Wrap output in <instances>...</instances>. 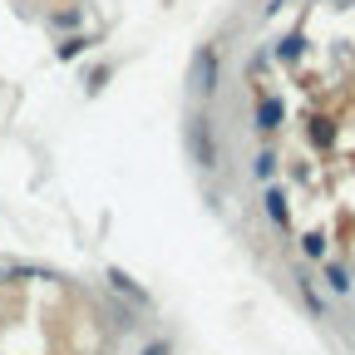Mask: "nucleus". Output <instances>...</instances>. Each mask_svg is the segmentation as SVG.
<instances>
[{"instance_id": "1", "label": "nucleus", "mask_w": 355, "mask_h": 355, "mask_svg": "<svg viewBox=\"0 0 355 355\" xmlns=\"http://www.w3.org/2000/svg\"><path fill=\"white\" fill-rule=\"evenodd\" d=\"M212 79H217V50H202V55H198V84H202V94H207V89H217Z\"/></svg>"}, {"instance_id": "2", "label": "nucleus", "mask_w": 355, "mask_h": 355, "mask_svg": "<svg viewBox=\"0 0 355 355\" xmlns=\"http://www.w3.org/2000/svg\"><path fill=\"white\" fill-rule=\"evenodd\" d=\"M326 286L336 291V296H345L355 282H350V272H345V266H336V261H326Z\"/></svg>"}, {"instance_id": "3", "label": "nucleus", "mask_w": 355, "mask_h": 355, "mask_svg": "<svg viewBox=\"0 0 355 355\" xmlns=\"http://www.w3.org/2000/svg\"><path fill=\"white\" fill-rule=\"evenodd\" d=\"M109 282H114V291H123V296H133V301H139V306H148V296H144L139 286H133V282H128L123 272H109Z\"/></svg>"}, {"instance_id": "4", "label": "nucleus", "mask_w": 355, "mask_h": 355, "mask_svg": "<svg viewBox=\"0 0 355 355\" xmlns=\"http://www.w3.org/2000/svg\"><path fill=\"white\" fill-rule=\"evenodd\" d=\"M266 217H272L277 227H286V202H282V193H277V188L266 193Z\"/></svg>"}, {"instance_id": "5", "label": "nucleus", "mask_w": 355, "mask_h": 355, "mask_svg": "<svg viewBox=\"0 0 355 355\" xmlns=\"http://www.w3.org/2000/svg\"><path fill=\"white\" fill-rule=\"evenodd\" d=\"M257 119H261V128H277V119H282V104H277V99H266Z\"/></svg>"}, {"instance_id": "6", "label": "nucleus", "mask_w": 355, "mask_h": 355, "mask_svg": "<svg viewBox=\"0 0 355 355\" xmlns=\"http://www.w3.org/2000/svg\"><path fill=\"white\" fill-rule=\"evenodd\" d=\"M301 291H306V301H311V311H321V316H326V311H331V306H326V296H321L316 286H311V282H301Z\"/></svg>"}, {"instance_id": "7", "label": "nucleus", "mask_w": 355, "mask_h": 355, "mask_svg": "<svg viewBox=\"0 0 355 355\" xmlns=\"http://www.w3.org/2000/svg\"><path fill=\"white\" fill-rule=\"evenodd\" d=\"M301 252H306V257H321V252H326L321 232H311V237H301Z\"/></svg>"}, {"instance_id": "8", "label": "nucleus", "mask_w": 355, "mask_h": 355, "mask_svg": "<svg viewBox=\"0 0 355 355\" xmlns=\"http://www.w3.org/2000/svg\"><path fill=\"white\" fill-rule=\"evenodd\" d=\"M272 168H277V158H272V153H261V158H257V178H272Z\"/></svg>"}, {"instance_id": "9", "label": "nucleus", "mask_w": 355, "mask_h": 355, "mask_svg": "<svg viewBox=\"0 0 355 355\" xmlns=\"http://www.w3.org/2000/svg\"><path fill=\"white\" fill-rule=\"evenodd\" d=\"M144 355H168V345H148V350H144Z\"/></svg>"}]
</instances>
